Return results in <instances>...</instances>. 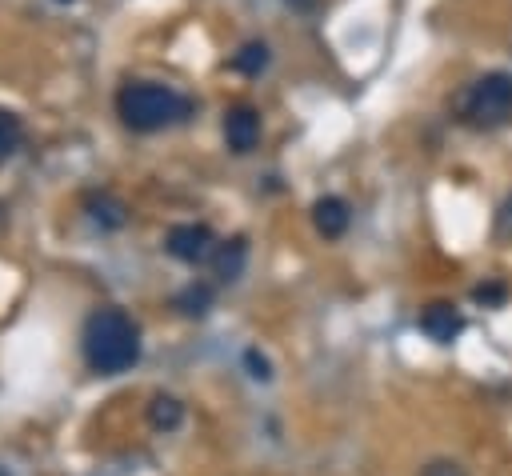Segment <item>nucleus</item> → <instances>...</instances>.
Segmentation results:
<instances>
[{
    "instance_id": "5",
    "label": "nucleus",
    "mask_w": 512,
    "mask_h": 476,
    "mask_svg": "<svg viewBox=\"0 0 512 476\" xmlns=\"http://www.w3.org/2000/svg\"><path fill=\"white\" fill-rule=\"evenodd\" d=\"M420 332H424L428 340H436V344H452V340L464 332V316H460L456 304L432 300V304H424V312H420Z\"/></svg>"
},
{
    "instance_id": "16",
    "label": "nucleus",
    "mask_w": 512,
    "mask_h": 476,
    "mask_svg": "<svg viewBox=\"0 0 512 476\" xmlns=\"http://www.w3.org/2000/svg\"><path fill=\"white\" fill-rule=\"evenodd\" d=\"M496 240H512V192L496 208Z\"/></svg>"
},
{
    "instance_id": "18",
    "label": "nucleus",
    "mask_w": 512,
    "mask_h": 476,
    "mask_svg": "<svg viewBox=\"0 0 512 476\" xmlns=\"http://www.w3.org/2000/svg\"><path fill=\"white\" fill-rule=\"evenodd\" d=\"M288 8H296V12H312L316 8V0H284Z\"/></svg>"
},
{
    "instance_id": "2",
    "label": "nucleus",
    "mask_w": 512,
    "mask_h": 476,
    "mask_svg": "<svg viewBox=\"0 0 512 476\" xmlns=\"http://www.w3.org/2000/svg\"><path fill=\"white\" fill-rule=\"evenodd\" d=\"M116 112L132 132H156L168 128L176 120H184L192 112V100L180 96L168 84H152V80H132L116 92Z\"/></svg>"
},
{
    "instance_id": "4",
    "label": "nucleus",
    "mask_w": 512,
    "mask_h": 476,
    "mask_svg": "<svg viewBox=\"0 0 512 476\" xmlns=\"http://www.w3.org/2000/svg\"><path fill=\"white\" fill-rule=\"evenodd\" d=\"M164 248L180 264H208L216 252V236L208 224H172L164 236Z\"/></svg>"
},
{
    "instance_id": "13",
    "label": "nucleus",
    "mask_w": 512,
    "mask_h": 476,
    "mask_svg": "<svg viewBox=\"0 0 512 476\" xmlns=\"http://www.w3.org/2000/svg\"><path fill=\"white\" fill-rule=\"evenodd\" d=\"M16 148H20V120H16L8 108H0V164H4Z\"/></svg>"
},
{
    "instance_id": "15",
    "label": "nucleus",
    "mask_w": 512,
    "mask_h": 476,
    "mask_svg": "<svg viewBox=\"0 0 512 476\" xmlns=\"http://www.w3.org/2000/svg\"><path fill=\"white\" fill-rule=\"evenodd\" d=\"M244 364L252 368V372H248L252 380H272V364H268V356H260L256 348H248V352H244Z\"/></svg>"
},
{
    "instance_id": "8",
    "label": "nucleus",
    "mask_w": 512,
    "mask_h": 476,
    "mask_svg": "<svg viewBox=\"0 0 512 476\" xmlns=\"http://www.w3.org/2000/svg\"><path fill=\"white\" fill-rule=\"evenodd\" d=\"M244 260H248V244H244V236L224 240V244H216V252H212V268H216L220 280H236V276L244 272Z\"/></svg>"
},
{
    "instance_id": "6",
    "label": "nucleus",
    "mask_w": 512,
    "mask_h": 476,
    "mask_svg": "<svg viewBox=\"0 0 512 476\" xmlns=\"http://www.w3.org/2000/svg\"><path fill=\"white\" fill-rule=\"evenodd\" d=\"M224 140H228V148L240 152V156L252 152L256 140H260V112H256L252 104L228 108V112H224Z\"/></svg>"
},
{
    "instance_id": "12",
    "label": "nucleus",
    "mask_w": 512,
    "mask_h": 476,
    "mask_svg": "<svg viewBox=\"0 0 512 476\" xmlns=\"http://www.w3.org/2000/svg\"><path fill=\"white\" fill-rule=\"evenodd\" d=\"M176 308H180L184 316H204V312L212 308V288H208V284H188V288L176 296Z\"/></svg>"
},
{
    "instance_id": "7",
    "label": "nucleus",
    "mask_w": 512,
    "mask_h": 476,
    "mask_svg": "<svg viewBox=\"0 0 512 476\" xmlns=\"http://www.w3.org/2000/svg\"><path fill=\"white\" fill-rule=\"evenodd\" d=\"M312 224H316V232L324 240H340L348 232V224H352V212H348V204L340 196H320L312 204Z\"/></svg>"
},
{
    "instance_id": "19",
    "label": "nucleus",
    "mask_w": 512,
    "mask_h": 476,
    "mask_svg": "<svg viewBox=\"0 0 512 476\" xmlns=\"http://www.w3.org/2000/svg\"><path fill=\"white\" fill-rule=\"evenodd\" d=\"M60 4H68V0H60Z\"/></svg>"
},
{
    "instance_id": "3",
    "label": "nucleus",
    "mask_w": 512,
    "mask_h": 476,
    "mask_svg": "<svg viewBox=\"0 0 512 476\" xmlns=\"http://www.w3.org/2000/svg\"><path fill=\"white\" fill-rule=\"evenodd\" d=\"M456 116L480 132L504 128L512 120V72H488L472 80L456 100Z\"/></svg>"
},
{
    "instance_id": "11",
    "label": "nucleus",
    "mask_w": 512,
    "mask_h": 476,
    "mask_svg": "<svg viewBox=\"0 0 512 476\" xmlns=\"http://www.w3.org/2000/svg\"><path fill=\"white\" fill-rule=\"evenodd\" d=\"M88 216H92L100 228H120V224H124V204L112 200V196H92V200H88Z\"/></svg>"
},
{
    "instance_id": "9",
    "label": "nucleus",
    "mask_w": 512,
    "mask_h": 476,
    "mask_svg": "<svg viewBox=\"0 0 512 476\" xmlns=\"http://www.w3.org/2000/svg\"><path fill=\"white\" fill-rule=\"evenodd\" d=\"M268 60H272L268 44H264V40H248V44H240V52H232V72H240V76H260V72L268 68Z\"/></svg>"
},
{
    "instance_id": "1",
    "label": "nucleus",
    "mask_w": 512,
    "mask_h": 476,
    "mask_svg": "<svg viewBox=\"0 0 512 476\" xmlns=\"http://www.w3.org/2000/svg\"><path fill=\"white\" fill-rule=\"evenodd\" d=\"M84 364L100 376H116L128 372L140 360V328L124 308H96L84 320Z\"/></svg>"
},
{
    "instance_id": "14",
    "label": "nucleus",
    "mask_w": 512,
    "mask_h": 476,
    "mask_svg": "<svg viewBox=\"0 0 512 476\" xmlns=\"http://www.w3.org/2000/svg\"><path fill=\"white\" fill-rule=\"evenodd\" d=\"M472 300L484 304V308H500V304L508 300V284H500V280H484V284L472 288Z\"/></svg>"
},
{
    "instance_id": "17",
    "label": "nucleus",
    "mask_w": 512,
    "mask_h": 476,
    "mask_svg": "<svg viewBox=\"0 0 512 476\" xmlns=\"http://www.w3.org/2000/svg\"><path fill=\"white\" fill-rule=\"evenodd\" d=\"M420 476H468V468L456 460H432V464H424Z\"/></svg>"
},
{
    "instance_id": "10",
    "label": "nucleus",
    "mask_w": 512,
    "mask_h": 476,
    "mask_svg": "<svg viewBox=\"0 0 512 476\" xmlns=\"http://www.w3.org/2000/svg\"><path fill=\"white\" fill-rule=\"evenodd\" d=\"M180 420H184V404H180L176 396H152V404H148V424H152L156 432H172Z\"/></svg>"
}]
</instances>
